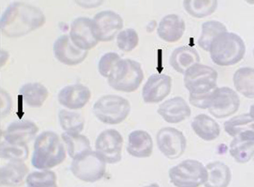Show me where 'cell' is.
<instances>
[{"label": "cell", "instance_id": "ac0fdd59", "mask_svg": "<svg viewBox=\"0 0 254 187\" xmlns=\"http://www.w3.org/2000/svg\"><path fill=\"white\" fill-rule=\"evenodd\" d=\"M230 153L239 163L249 162L254 156V130H247L236 136L231 143Z\"/></svg>", "mask_w": 254, "mask_h": 187}, {"label": "cell", "instance_id": "52a82bcc", "mask_svg": "<svg viewBox=\"0 0 254 187\" xmlns=\"http://www.w3.org/2000/svg\"><path fill=\"white\" fill-rule=\"evenodd\" d=\"M207 169L200 162L187 159L169 171L170 182L176 187H198L208 179Z\"/></svg>", "mask_w": 254, "mask_h": 187}, {"label": "cell", "instance_id": "4dcf8cb0", "mask_svg": "<svg viewBox=\"0 0 254 187\" xmlns=\"http://www.w3.org/2000/svg\"><path fill=\"white\" fill-rule=\"evenodd\" d=\"M226 132L235 137L247 130H254V120L249 114L239 115L230 119L224 124Z\"/></svg>", "mask_w": 254, "mask_h": 187}, {"label": "cell", "instance_id": "5b68a950", "mask_svg": "<svg viewBox=\"0 0 254 187\" xmlns=\"http://www.w3.org/2000/svg\"><path fill=\"white\" fill-rule=\"evenodd\" d=\"M144 78L141 66L135 61L121 60L108 78L110 86L116 91L132 93L138 89Z\"/></svg>", "mask_w": 254, "mask_h": 187}, {"label": "cell", "instance_id": "2e32d148", "mask_svg": "<svg viewBox=\"0 0 254 187\" xmlns=\"http://www.w3.org/2000/svg\"><path fill=\"white\" fill-rule=\"evenodd\" d=\"M157 113L166 122L178 124L190 117L191 110L186 101L177 96L161 104Z\"/></svg>", "mask_w": 254, "mask_h": 187}, {"label": "cell", "instance_id": "ffe728a7", "mask_svg": "<svg viewBox=\"0 0 254 187\" xmlns=\"http://www.w3.org/2000/svg\"><path fill=\"white\" fill-rule=\"evenodd\" d=\"M127 150L135 158L149 157L153 151V138L145 130H134L128 135Z\"/></svg>", "mask_w": 254, "mask_h": 187}, {"label": "cell", "instance_id": "44dd1931", "mask_svg": "<svg viewBox=\"0 0 254 187\" xmlns=\"http://www.w3.org/2000/svg\"><path fill=\"white\" fill-rule=\"evenodd\" d=\"M185 24L184 20L175 14L165 16L157 29L159 37L168 43H176L184 35Z\"/></svg>", "mask_w": 254, "mask_h": 187}, {"label": "cell", "instance_id": "4316f807", "mask_svg": "<svg viewBox=\"0 0 254 187\" xmlns=\"http://www.w3.org/2000/svg\"><path fill=\"white\" fill-rule=\"evenodd\" d=\"M20 94L27 106L32 108H40L49 96L47 89L39 83H29L20 89Z\"/></svg>", "mask_w": 254, "mask_h": 187}, {"label": "cell", "instance_id": "3957f363", "mask_svg": "<svg viewBox=\"0 0 254 187\" xmlns=\"http://www.w3.org/2000/svg\"><path fill=\"white\" fill-rule=\"evenodd\" d=\"M65 158V148L57 134L46 131L37 137L31 159L34 168L45 170L52 169L63 163Z\"/></svg>", "mask_w": 254, "mask_h": 187}, {"label": "cell", "instance_id": "ba28073f", "mask_svg": "<svg viewBox=\"0 0 254 187\" xmlns=\"http://www.w3.org/2000/svg\"><path fill=\"white\" fill-rule=\"evenodd\" d=\"M73 175L86 183H95L104 177L106 163L97 152L91 151L76 159L71 165Z\"/></svg>", "mask_w": 254, "mask_h": 187}, {"label": "cell", "instance_id": "6da1fadb", "mask_svg": "<svg viewBox=\"0 0 254 187\" xmlns=\"http://www.w3.org/2000/svg\"><path fill=\"white\" fill-rule=\"evenodd\" d=\"M46 18L39 9L21 2L10 4L1 18L0 27L4 36L18 38L44 25Z\"/></svg>", "mask_w": 254, "mask_h": 187}, {"label": "cell", "instance_id": "836d02e7", "mask_svg": "<svg viewBox=\"0 0 254 187\" xmlns=\"http://www.w3.org/2000/svg\"><path fill=\"white\" fill-rule=\"evenodd\" d=\"M26 182L30 187H58L57 175L51 171L34 172L27 177Z\"/></svg>", "mask_w": 254, "mask_h": 187}, {"label": "cell", "instance_id": "f546056e", "mask_svg": "<svg viewBox=\"0 0 254 187\" xmlns=\"http://www.w3.org/2000/svg\"><path fill=\"white\" fill-rule=\"evenodd\" d=\"M183 3L185 10L189 14L198 18H204L211 15L216 10L218 5V2L216 0H187Z\"/></svg>", "mask_w": 254, "mask_h": 187}, {"label": "cell", "instance_id": "7c38bea8", "mask_svg": "<svg viewBox=\"0 0 254 187\" xmlns=\"http://www.w3.org/2000/svg\"><path fill=\"white\" fill-rule=\"evenodd\" d=\"M93 30L98 41L103 42L112 40L123 27V20L112 11H101L95 16Z\"/></svg>", "mask_w": 254, "mask_h": 187}, {"label": "cell", "instance_id": "d6a6232c", "mask_svg": "<svg viewBox=\"0 0 254 187\" xmlns=\"http://www.w3.org/2000/svg\"><path fill=\"white\" fill-rule=\"evenodd\" d=\"M26 144H13L6 141L1 144V157L10 162H24L28 157Z\"/></svg>", "mask_w": 254, "mask_h": 187}, {"label": "cell", "instance_id": "5bb4252c", "mask_svg": "<svg viewBox=\"0 0 254 187\" xmlns=\"http://www.w3.org/2000/svg\"><path fill=\"white\" fill-rule=\"evenodd\" d=\"M70 37L75 46L86 51L92 49L99 41L93 32L92 20L86 17H79L74 20Z\"/></svg>", "mask_w": 254, "mask_h": 187}, {"label": "cell", "instance_id": "74e56055", "mask_svg": "<svg viewBox=\"0 0 254 187\" xmlns=\"http://www.w3.org/2000/svg\"><path fill=\"white\" fill-rule=\"evenodd\" d=\"M143 187H160V186L156 183H153Z\"/></svg>", "mask_w": 254, "mask_h": 187}, {"label": "cell", "instance_id": "8d00e7d4", "mask_svg": "<svg viewBox=\"0 0 254 187\" xmlns=\"http://www.w3.org/2000/svg\"><path fill=\"white\" fill-rule=\"evenodd\" d=\"M250 115L254 120V105H252L251 107Z\"/></svg>", "mask_w": 254, "mask_h": 187}, {"label": "cell", "instance_id": "cb8c5ba5", "mask_svg": "<svg viewBox=\"0 0 254 187\" xmlns=\"http://www.w3.org/2000/svg\"><path fill=\"white\" fill-rule=\"evenodd\" d=\"M29 172V169L23 162H10L1 168V185L17 187L21 185Z\"/></svg>", "mask_w": 254, "mask_h": 187}, {"label": "cell", "instance_id": "30bf717a", "mask_svg": "<svg viewBox=\"0 0 254 187\" xmlns=\"http://www.w3.org/2000/svg\"><path fill=\"white\" fill-rule=\"evenodd\" d=\"M157 147L169 159L181 157L186 150L187 140L182 131L174 127L161 128L156 135Z\"/></svg>", "mask_w": 254, "mask_h": 187}, {"label": "cell", "instance_id": "d590c367", "mask_svg": "<svg viewBox=\"0 0 254 187\" xmlns=\"http://www.w3.org/2000/svg\"><path fill=\"white\" fill-rule=\"evenodd\" d=\"M121 60L118 54L115 53L106 54L99 61L98 69L100 73L103 77L108 78L115 65Z\"/></svg>", "mask_w": 254, "mask_h": 187}, {"label": "cell", "instance_id": "e0dca14e", "mask_svg": "<svg viewBox=\"0 0 254 187\" xmlns=\"http://www.w3.org/2000/svg\"><path fill=\"white\" fill-rule=\"evenodd\" d=\"M90 90L81 84L67 86L60 92L58 100L61 105L71 110L83 108L90 101Z\"/></svg>", "mask_w": 254, "mask_h": 187}, {"label": "cell", "instance_id": "f35d334b", "mask_svg": "<svg viewBox=\"0 0 254 187\" xmlns=\"http://www.w3.org/2000/svg\"></svg>", "mask_w": 254, "mask_h": 187}, {"label": "cell", "instance_id": "484cf974", "mask_svg": "<svg viewBox=\"0 0 254 187\" xmlns=\"http://www.w3.org/2000/svg\"><path fill=\"white\" fill-rule=\"evenodd\" d=\"M62 138L66 145L68 155L73 159L92 151L90 140L85 135L65 132L62 134Z\"/></svg>", "mask_w": 254, "mask_h": 187}, {"label": "cell", "instance_id": "7402d4cb", "mask_svg": "<svg viewBox=\"0 0 254 187\" xmlns=\"http://www.w3.org/2000/svg\"><path fill=\"white\" fill-rule=\"evenodd\" d=\"M200 59L194 48L185 46L177 48L173 52L170 63L177 72L185 74L192 66L198 64Z\"/></svg>", "mask_w": 254, "mask_h": 187}, {"label": "cell", "instance_id": "8fae6325", "mask_svg": "<svg viewBox=\"0 0 254 187\" xmlns=\"http://www.w3.org/2000/svg\"><path fill=\"white\" fill-rule=\"evenodd\" d=\"M240 99L236 92L229 87L218 88L215 91L209 106V112L217 119H224L238 110Z\"/></svg>", "mask_w": 254, "mask_h": 187}, {"label": "cell", "instance_id": "f1b7e54d", "mask_svg": "<svg viewBox=\"0 0 254 187\" xmlns=\"http://www.w3.org/2000/svg\"><path fill=\"white\" fill-rule=\"evenodd\" d=\"M227 32L226 26L222 23L211 20L203 24L201 35L198 40V45L202 49L209 52L214 40L221 34Z\"/></svg>", "mask_w": 254, "mask_h": 187}, {"label": "cell", "instance_id": "e575fe53", "mask_svg": "<svg viewBox=\"0 0 254 187\" xmlns=\"http://www.w3.org/2000/svg\"><path fill=\"white\" fill-rule=\"evenodd\" d=\"M138 33L132 29H128L121 32L117 38V43L120 49L123 52L133 51L139 43Z\"/></svg>", "mask_w": 254, "mask_h": 187}, {"label": "cell", "instance_id": "4fadbf2b", "mask_svg": "<svg viewBox=\"0 0 254 187\" xmlns=\"http://www.w3.org/2000/svg\"><path fill=\"white\" fill-rule=\"evenodd\" d=\"M55 56L62 63L75 65L83 62L88 52L80 49L72 42L70 37L64 35L58 38L53 47Z\"/></svg>", "mask_w": 254, "mask_h": 187}, {"label": "cell", "instance_id": "7a4b0ae2", "mask_svg": "<svg viewBox=\"0 0 254 187\" xmlns=\"http://www.w3.org/2000/svg\"><path fill=\"white\" fill-rule=\"evenodd\" d=\"M218 73L209 66L196 64L185 74L184 84L190 92V102L196 108L208 109L218 88Z\"/></svg>", "mask_w": 254, "mask_h": 187}, {"label": "cell", "instance_id": "ab89813d", "mask_svg": "<svg viewBox=\"0 0 254 187\" xmlns=\"http://www.w3.org/2000/svg\"><path fill=\"white\" fill-rule=\"evenodd\" d=\"M29 187V186H28V187Z\"/></svg>", "mask_w": 254, "mask_h": 187}, {"label": "cell", "instance_id": "9c48e42d", "mask_svg": "<svg viewBox=\"0 0 254 187\" xmlns=\"http://www.w3.org/2000/svg\"><path fill=\"white\" fill-rule=\"evenodd\" d=\"M123 143V137L119 131L107 129L103 131L96 140V152L106 163H118L122 160Z\"/></svg>", "mask_w": 254, "mask_h": 187}, {"label": "cell", "instance_id": "83f0119b", "mask_svg": "<svg viewBox=\"0 0 254 187\" xmlns=\"http://www.w3.org/2000/svg\"><path fill=\"white\" fill-rule=\"evenodd\" d=\"M233 83L237 91L246 98H254V68L242 67L233 76Z\"/></svg>", "mask_w": 254, "mask_h": 187}, {"label": "cell", "instance_id": "603a6c76", "mask_svg": "<svg viewBox=\"0 0 254 187\" xmlns=\"http://www.w3.org/2000/svg\"><path fill=\"white\" fill-rule=\"evenodd\" d=\"M195 133L206 141H213L220 134L218 124L210 117L205 114L196 116L191 124Z\"/></svg>", "mask_w": 254, "mask_h": 187}, {"label": "cell", "instance_id": "1f68e13d", "mask_svg": "<svg viewBox=\"0 0 254 187\" xmlns=\"http://www.w3.org/2000/svg\"><path fill=\"white\" fill-rule=\"evenodd\" d=\"M59 119L61 126L65 132L79 133L84 129L83 118L78 113L62 110L59 113Z\"/></svg>", "mask_w": 254, "mask_h": 187}, {"label": "cell", "instance_id": "d6986e66", "mask_svg": "<svg viewBox=\"0 0 254 187\" xmlns=\"http://www.w3.org/2000/svg\"><path fill=\"white\" fill-rule=\"evenodd\" d=\"M38 127L30 121L15 122L9 125L4 132L6 142L13 144H26L35 137Z\"/></svg>", "mask_w": 254, "mask_h": 187}, {"label": "cell", "instance_id": "8992f818", "mask_svg": "<svg viewBox=\"0 0 254 187\" xmlns=\"http://www.w3.org/2000/svg\"><path fill=\"white\" fill-rule=\"evenodd\" d=\"M93 110L95 117L102 123L118 125L127 119L131 105L127 100L122 96L107 95L95 103Z\"/></svg>", "mask_w": 254, "mask_h": 187}, {"label": "cell", "instance_id": "9a60e30c", "mask_svg": "<svg viewBox=\"0 0 254 187\" xmlns=\"http://www.w3.org/2000/svg\"><path fill=\"white\" fill-rule=\"evenodd\" d=\"M171 90V78L169 75L154 74L148 78L142 89V96L147 103H157L169 95Z\"/></svg>", "mask_w": 254, "mask_h": 187}, {"label": "cell", "instance_id": "277c9868", "mask_svg": "<svg viewBox=\"0 0 254 187\" xmlns=\"http://www.w3.org/2000/svg\"><path fill=\"white\" fill-rule=\"evenodd\" d=\"M211 59L219 66L236 64L244 57L246 46L237 34L226 32L212 42L209 51Z\"/></svg>", "mask_w": 254, "mask_h": 187}, {"label": "cell", "instance_id": "d4e9b609", "mask_svg": "<svg viewBox=\"0 0 254 187\" xmlns=\"http://www.w3.org/2000/svg\"><path fill=\"white\" fill-rule=\"evenodd\" d=\"M208 179L204 184L205 187H228L231 180L230 168L221 162H214L206 166Z\"/></svg>", "mask_w": 254, "mask_h": 187}]
</instances>
